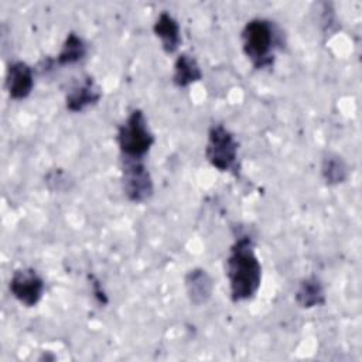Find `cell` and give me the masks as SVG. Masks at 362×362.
<instances>
[{
  "label": "cell",
  "instance_id": "cell-1",
  "mask_svg": "<svg viewBox=\"0 0 362 362\" xmlns=\"http://www.w3.org/2000/svg\"><path fill=\"white\" fill-rule=\"evenodd\" d=\"M226 277L235 303L250 300L262 284V264L249 236H239L226 257Z\"/></svg>",
  "mask_w": 362,
  "mask_h": 362
},
{
  "label": "cell",
  "instance_id": "cell-2",
  "mask_svg": "<svg viewBox=\"0 0 362 362\" xmlns=\"http://www.w3.org/2000/svg\"><path fill=\"white\" fill-rule=\"evenodd\" d=\"M276 33L273 24L264 18H253L242 30V48L255 68L262 69L273 64Z\"/></svg>",
  "mask_w": 362,
  "mask_h": 362
},
{
  "label": "cell",
  "instance_id": "cell-3",
  "mask_svg": "<svg viewBox=\"0 0 362 362\" xmlns=\"http://www.w3.org/2000/svg\"><path fill=\"white\" fill-rule=\"evenodd\" d=\"M154 134L140 109L132 110L126 120L119 126L117 144L123 158L143 160L154 144Z\"/></svg>",
  "mask_w": 362,
  "mask_h": 362
},
{
  "label": "cell",
  "instance_id": "cell-4",
  "mask_svg": "<svg viewBox=\"0 0 362 362\" xmlns=\"http://www.w3.org/2000/svg\"><path fill=\"white\" fill-rule=\"evenodd\" d=\"M239 143L223 124H214L208 132L205 157L219 171H232L238 163Z\"/></svg>",
  "mask_w": 362,
  "mask_h": 362
},
{
  "label": "cell",
  "instance_id": "cell-5",
  "mask_svg": "<svg viewBox=\"0 0 362 362\" xmlns=\"http://www.w3.org/2000/svg\"><path fill=\"white\" fill-rule=\"evenodd\" d=\"M122 185L124 195L132 202H144L150 199L154 192L151 174L139 158H124Z\"/></svg>",
  "mask_w": 362,
  "mask_h": 362
},
{
  "label": "cell",
  "instance_id": "cell-6",
  "mask_svg": "<svg viewBox=\"0 0 362 362\" xmlns=\"http://www.w3.org/2000/svg\"><path fill=\"white\" fill-rule=\"evenodd\" d=\"M13 297L25 307H34L42 298L45 284L37 270L31 267L17 269L8 283Z\"/></svg>",
  "mask_w": 362,
  "mask_h": 362
},
{
  "label": "cell",
  "instance_id": "cell-7",
  "mask_svg": "<svg viewBox=\"0 0 362 362\" xmlns=\"http://www.w3.org/2000/svg\"><path fill=\"white\" fill-rule=\"evenodd\" d=\"M34 86L33 68L24 61H14L8 65L6 74V89L11 99H25Z\"/></svg>",
  "mask_w": 362,
  "mask_h": 362
},
{
  "label": "cell",
  "instance_id": "cell-8",
  "mask_svg": "<svg viewBox=\"0 0 362 362\" xmlns=\"http://www.w3.org/2000/svg\"><path fill=\"white\" fill-rule=\"evenodd\" d=\"M102 98L100 88L95 83L93 78L85 76L79 83L74 85L66 96H65V106L69 112H82L86 107L96 105Z\"/></svg>",
  "mask_w": 362,
  "mask_h": 362
},
{
  "label": "cell",
  "instance_id": "cell-9",
  "mask_svg": "<svg viewBox=\"0 0 362 362\" xmlns=\"http://www.w3.org/2000/svg\"><path fill=\"white\" fill-rule=\"evenodd\" d=\"M154 34L161 40L164 52L174 54L181 42V30L178 21L167 11H161L153 25Z\"/></svg>",
  "mask_w": 362,
  "mask_h": 362
},
{
  "label": "cell",
  "instance_id": "cell-10",
  "mask_svg": "<svg viewBox=\"0 0 362 362\" xmlns=\"http://www.w3.org/2000/svg\"><path fill=\"white\" fill-rule=\"evenodd\" d=\"M185 288L189 301L195 305L205 304L214 291L211 276L204 269H192L185 276Z\"/></svg>",
  "mask_w": 362,
  "mask_h": 362
},
{
  "label": "cell",
  "instance_id": "cell-11",
  "mask_svg": "<svg viewBox=\"0 0 362 362\" xmlns=\"http://www.w3.org/2000/svg\"><path fill=\"white\" fill-rule=\"evenodd\" d=\"M202 78V71L197 59L182 52L177 57L174 62V74H173V82L178 88H187L191 83L198 82Z\"/></svg>",
  "mask_w": 362,
  "mask_h": 362
},
{
  "label": "cell",
  "instance_id": "cell-12",
  "mask_svg": "<svg viewBox=\"0 0 362 362\" xmlns=\"http://www.w3.org/2000/svg\"><path fill=\"white\" fill-rule=\"evenodd\" d=\"M296 301L303 308H313L325 303V291L317 276L305 277L300 281L296 291Z\"/></svg>",
  "mask_w": 362,
  "mask_h": 362
},
{
  "label": "cell",
  "instance_id": "cell-13",
  "mask_svg": "<svg viewBox=\"0 0 362 362\" xmlns=\"http://www.w3.org/2000/svg\"><path fill=\"white\" fill-rule=\"evenodd\" d=\"M321 174L328 185H338L348 178L349 170L345 160L339 154L328 153L322 158Z\"/></svg>",
  "mask_w": 362,
  "mask_h": 362
},
{
  "label": "cell",
  "instance_id": "cell-14",
  "mask_svg": "<svg viewBox=\"0 0 362 362\" xmlns=\"http://www.w3.org/2000/svg\"><path fill=\"white\" fill-rule=\"evenodd\" d=\"M88 52L86 42L75 33H69L62 44L59 54L57 55L55 64L58 65H72L85 58Z\"/></svg>",
  "mask_w": 362,
  "mask_h": 362
}]
</instances>
